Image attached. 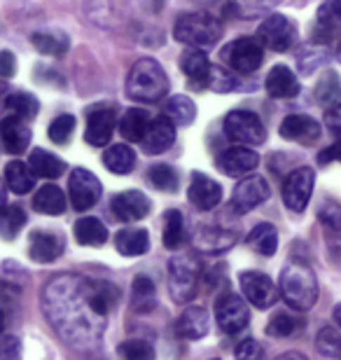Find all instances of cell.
<instances>
[{"mask_svg": "<svg viewBox=\"0 0 341 360\" xmlns=\"http://www.w3.org/2000/svg\"><path fill=\"white\" fill-rule=\"evenodd\" d=\"M45 309L52 326L66 337L68 342L79 344L82 337L101 335L105 319L94 311H79L91 302L89 297V278L63 276L47 285L45 290Z\"/></svg>", "mask_w": 341, "mask_h": 360, "instance_id": "6da1fadb", "label": "cell"}, {"mask_svg": "<svg viewBox=\"0 0 341 360\" xmlns=\"http://www.w3.org/2000/svg\"><path fill=\"white\" fill-rule=\"evenodd\" d=\"M281 295L295 311H309L318 300V281L309 264L290 262L281 271Z\"/></svg>", "mask_w": 341, "mask_h": 360, "instance_id": "7a4b0ae2", "label": "cell"}, {"mask_svg": "<svg viewBox=\"0 0 341 360\" xmlns=\"http://www.w3.org/2000/svg\"><path fill=\"white\" fill-rule=\"evenodd\" d=\"M127 94L138 103H157L169 94V75L155 59L136 61L127 80Z\"/></svg>", "mask_w": 341, "mask_h": 360, "instance_id": "3957f363", "label": "cell"}, {"mask_svg": "<svg viewBox=\"0 0 341 360\" xmlns=\"http://www.w3.org/2000/svg\"><path fill=\"white\" fill-rule=\"evenodd\" d=\"M176 40H180L183 45L190 47H210L220 40L222 35V24L220 19H215L213 14L206 12H194V14H185L176 21Z\"/></svg>", "mask_w": 341, "mask_h": 360, "instance_id": "277c9868", "label": "cell"}, {"mask_svg": "<svg viewBox=\"0 0 341 360\" xmlns=\"http://www.w3.org/2000/svg\"><path fill=\"white\" fill-rule=\"evenodd\" d=\"M199 274L201 267L197 262V257L192 255H176L169 262V292L173 302L185 304L197 295L199 285Z\"/></svg>", "mask_w": 341, "mask_h": 360, "instance_id": "5b68a950", "label": "cell"}, {"mask_svg": "<svg viewBox=\"0 0 341 360\" xmlns=\"http://www.w3.org/2000/svg\"><path fill=\"white\" fill-rule=\"evenodd\" d=\"M224 134L241 146H259L266 139V129L262 120L250 110H231L224 117Z\"/></svg>", "mask_w": 341, "mask_h": 360, "instance_id": "8992f818", "label": "cell"}, {"mask_svg": "<svg viewBox=\"0 0 341 360\" xmlns=\"http://www.w3.org/2000/svg\"><path fill=\"white\" fill-rule=\"evenodd\" d=\"M222 59L238 73H255L264 61V45L259 38H238L224 47Z\"/></svg>", "mask_w": 341, "mask_h": 360, "instance_id": "52a82bcc", "label": "cell"}, {"mask_svg": "<svg viewBox=\"0 0 341 360\" xmlns=\"http://www.w3.org/2000/svg\"><path fill=\"white\" fill-rule=\"evenodd\" d=\"M215 319L227 335H236L250 323L248 304L243 302L241 295L236 292H222L220 300L215 302Z\"/></svg>", "mask_w": 341, "mask_h": 360, "instance_id": "ba28073f", "label": "cell"}, {"mask_svg": "<svg viewBox=\"0 0 341 360\" xmlns=\"http://www.w3.org/2000/svg\"><path fill=\"white\" fill-rule=\"evenodd\" d=\"M238 283H241L243 297L257 309L274 307L281 295V288H276L274 281L266 276V274H259V271H241Z\"/></svg>", "mask_w": 341, "mask_h": 360, "instance_id": "9c48e42d", "label": "cell"}, {"mask_svg": "<svg viewBox=\"0 0 341 360\" xmlns=\"http://www.w3.org/2000/svg\"><path fill=\"white\" fill-rule=\"evenodd\" d=\"M68 192H70V204L75 211H89L91 206L98 204L101 199V180L86 169H75L68 180Z\"/></svg>", "mask_w": 341, "mask_h": 360, "instance_id": "30bf717a", "label": "cell"}, {"mask_svg": "<svg viewBox=\"0 0 341 360\" xmlns=\"http://www.w3.org/2000/svg\"><path fill=\"white\" fill-rule=\"evenodd\" d=\"M257 38L262 40V45L274 52H288L295 42V26L292 21L283 14H271L269 19H264L257 28Z\"/></svg>", "mask_w": 341, "mask_h": 360, "instance_id": "8fae6325", "label": "cell"}, {"mask_svg": "<svg viewBox=\"0 0 341 360\" xmlns=\"http://www.w3.org/2000/svg\"><path fill=\"white\" fill-rule=\"evenodd\" d=\"M311 192H314V171L307 167L295 169L283 183V201L295 213H302L309 206Z\"/></svg>", "mask_w": 341, "mask_h": 360, "instance_id": "7c38bea8", "label": "cell"}, {"mask_svg": "<svg viewBox=\"0 0 341 360\" xmlns=\"http://www.w3.org/2000/svg\"><path fill=\"white\" fill-rule=\"evenodd\" d=\"M269 183L262 176H248L234 187L231 194V208L236 213H248L252 208H257L259 204H264L269 199Z\"/></svg>", "mask_w": 341, "mask_h": 360, "instance_id": "4fadbf2b", "label": "cell"}, {"mask_svg": "<svg viewBox=\"0 0 341 360\" xmlns=\"http://www.w3.org/2000/svg\"><path fill=\"white\" fill-rule=\"evenodd\" d=\"M112 213L115 218L122 220V222H134V220H143L145 215L150 213V199L145 197L143 192L138 190H127V192H120L112 197Z\"/></svg>", "mask_w": 341, "mask_h": 360, "instance_id": "5bb4252c", "label": "cell"}, {"mask_svg": "<svg viewBox=\"0 0 341 360\" xmlns=\"http://www.w3.org/2000/svg\"><path fill=\"white\" fill-rule=\"evenodd\" d=\"M180 68L187 75V80L194 89H204L210 82V73H213V66L208 61V54L199 47H190L185 49L183 56H180Z\"/></svg>", "mask_w": 341, "mask_h": 360, "instance_id": "9a60e30c", "label": "cell"}, {"mask_svg": "<svg viewBox=\"0 0 341 360\" xmlns=\"http://www.w3.org/2000/svg\"><path fill=\"white\" fill-rule=\"evenodd\" d=\"M278 131L283 139L302 143V146H311V143L321 139V124L314 117H309V115H288L281 122Z\"/></svg>", "mask_w": 341, "mask_h": 360, "instance_id": "2e32d148", "label": "cell"}, {"mask_svg": "<svg viewBox=\"0 0 341 360\" xmlns=\"http://www.w3.org/2000/svg\"><path fill=\"white\" fill-rule=\"evenodd\" d=\"M115 131V108H96L86 120L84 139L91 148H103L110 143Z\"/></svg>", "mask_w": 341, "mask_h": 360, "instance_id": "e0dca14e", "label": "cell"}, {"mask_svg": "<svg viewBox=\"0 0 341 360\" xmlns=\"http://www.w3.org/2000/svg\"><path fill=\"white\" fill-rule=\"evenodd\" d=\"M257 164H259V155L245 146L229 148L217 157V169L227 176H245L250 171H255Z\"/></svg>", "mask_w": 341, "mask_h": 360, "instance_id": "ac0fdd59", "label": "cell"}, {"mask_svg": "<svg viewBox=\"0 0 341 360\" xmlns=\"http://www.w3.org/2000/svg\"><path fill=\"white\" fill-rule=\"evenodd\" d=\"M173 143H176V122L169 120L166 115L155 117L143 139V150L148 155H162Z\"/></svg>", "mask_w": 341, "mask_h": 360, "instance_id": "d6986e66", "label": "cell"}, {"mask_svg": "<svg viewBox=\"0 0 341 360\" xmlns=\"http://www.w3.org/2000/svg\"><path fill=\"white\" fill-rule=\"evenodd\" d=\"M187 197H190V201L199 211H210V208H215L222 201V187L220 183H215L213 178H208L204 174H192Z\"/></svg>", "mask_w": 341, "mask_h": 360, "instance_id": "ffe728a7", "label": "cell"}, {"mask_svg": "<svg viewBox=\"0 0 341 360\" xmlns=\"http://www.w3.org/2000/svg\"><path fill=\"white\" fill-rule=\"evenodd\" d=\"M63 248H66V243H63L61 236L49 232H35L31 234V241H28V255H31V260L40 264L59 260Z\"/></svg>", "mask_w": 341, "mask_h": 360, "instance_id": "44dd1931", "label": "cell"}, {"mask_svg": "<svg viewBox=\"0 0 341 360\" xmlns=\"http://www.w3.org/2000/svg\"><path fill=\"white\" fill-rule=\"evenodd\" d=\"M0 134H3V148L10 155H21L31 143V129L24 124L19 115H10L0 124Z\"/></svg>", "mask_w": 341, "mask_h": 360, "instance_id": "7402d4cb", "label": "cell"}, {"mask_svg": "<svg viewBox=\"0 0 341 360\" xmlns=\"http://www.w3.org/2000/svg\"><path fill=\"white\" fill-rule=\"evenodd\" d=\"M173 330L180 340H201L208 333V314L201 307H187L173 323Z\"/></svg>", "mask_w": 341, "mask_h": 360, "instance_id": "603a6c76", "label": "cell"}, {"mask_svg": "<svg viewBox=\"0 0 341 360\" xmlns=\"http://www.w3.org/2000/svg\"><path fill=\"white\" fill-rule=\"evenodd\" d=\"M264 84L271 98H292L300 94V80L288 66H274Z\"/></svg>", "mask_w": 341, "mask_h": 360, "instance_id": "cb8c5ba5", "label": "cell"}, {"mask_svg": "<svg viewBox=\"0 0 341 360\" xmlns=\"http://www.w3.org/2000/svg\"><path fill=\"white\" fill-rule=\"evenodd\" d=\"M150 124H152V120H150L148 110H143V108H131V110H127L124 117H122L120 131L124 136V141H129V143H143Z\"/></svg>", "mask_w": 341, "mask_h": 360, "instance_id": "d4e9b609", "label": "cell"}, {"mask_svg": "<svg viewBox=\"0 0 341 360\" xmlns=\"http://www.w3.org/2000/svg\"><path fill=\"white\" fill-rule=\"evenodd\" d=\"M236 243V236L231 232H224V229L217 227H201L197 239H194V246L204 253H224Z\"/></svg>", "mask_w": 341, "mask_h": 360, "instance_id": "484cf974", "label": "cell"}, {"mask_svg": "<svg viewBox=\"0 0 341 360\" xmlns=\"http://www.w3.org/2000/svg\"><path fill=\"white\" fill-rule=\"evenodd\" d=\"M115 248L124 257H138L148 253L150 236L145 229H122V232L115 234Z\"/></svg>", "mask_w": 341, "mask_h": 360, "instance_id": "4316f807", "label": "cell"}, {"mask_svg": "<svg viewBox=\"0 0 341 360\" xmlns=\"http://www.w3.org/2000/svg\"><path fill=\"white\" fill-rule=\"evenodd\" d=\"M28 167L33 169V174L38 178H59L63 171H66V162H63L61 157L38 148L28 157Z\"/></svg>", "mask_w": 341, "mask_h": 360, "instance_id": "83f0119b", "label": "cell"}, {"mask_svg": "<svg viewBox=\"0 0 341 360\" xmlns=\"http://www.w3.org/2000/svg\"><path fill=\"white\" fill-rule=\"evenodd\" d=\"M33 208L45 215H59L66 211V194L56 185H42L33 197Z\"/></svg>", "mask_w": 341, "mask_h": 360, "instance_id": "f1b7e54d", "label": "cell"}, {"mask_svg": "<svg viewBox=\"0 0 341 360\" xmlns=\"http://www.w3.org/2000/svg\"><path fill=\"white\" fill-rule=\"evenodd\" d=\"M341 31V19L335 14V10L325 3L321 7L316 17V24H314V42L318 45H328V42L337 40V35Z\"/></svg>", "mask_w": 341, "mask_h": 360, "instance_id": "f546056e", "label": "cell"}, {"mask_svg": "<svg viewBox=\"0 0 341 360\" xmlns=\"http://www.w3.org/2000/svg\"><path fill=\"white\" fill-rule=\"evenodd\" d=\"M245 243H248V248L255 250L257 255L271 257L276 253V248H278V232H276V227L269 225V222H262V225H257L248 234Z\"/></svg>", "mask_w": 341, "mask_h": 360, "instance_id": "4dcf8cb0", "label": "cell"}, {"mask_svg": "<svg viewBox=\"0 0 341 360\" xmlns=\"http://www.w3.org/2000/svg\"><path fill=\"white\" fill-rule=\"evenodd\" d=\"M31 42L40 54H47V56H63L70 49L68 35L61 31H56V33L54 31H38L31 35Z\"/></svg>", "mask_w": 341, "mask_h": 360, "instance_id": "1f68e13d", "label": "cell"}, {"mask_svg": "<svg viewBox=\"0 0 341 360\" xmlns=\"http://www.w3.org/2000/svg\"><path fill=\"white\" fill-rule=\"evenodd\" d=\"M72 232H75V241L82 246H103L108 241V229L96 218H79Z\"/></svg>", "mask_w": 341, "mask_h": 360, "instance_id": "d6a6232c", "label": "cell"}, {"mask_svg": "<svg viewBox=\"0 0 341 360\" xmlns=\"http://www.w3.org/2000/svg\"><path fill=\"white\" fill-rule=\"evenodd\" d=\"M5 183L14 194H26L33 190L35 174L33 169L24 162H10L5 167Z\"/></svg>", "mask_w": 341, "mask_h": 360, "instance_id": "836d02e7", "label": "cell"}, {"mask_svg": "<svg viewBox=\"0 0 341 360\" xmlns=\"http://www.w3.org/2000/svg\"><path fill=\"white\" fill-rule=\"evenodd\" d=\"M103 164L110 174L127 176V174H131L136 167V153L129 146H112L105 150Z\"/></svg>", "mask_w": 341, "mask_h": 360, "instance_id": "e575fe53", "label": "cell"}, {"mask_svg": "<svg viewBox=\"0 0 341 360\" xmlns=\"http://www.w3.org/2000/svg\"><path fill=\"white\" fill-rule=\"evenodd\" d=\"M166 222H164V246L169 250H178L185 246L187 241V229H185V218L180 211H166Z\"/></svg>", "mask_w": 341, "mask_h": 360, "instance_id": "d590c367", "label": "cell"}, {"mask_svg": "<svg viewBox=\"0 0 341 360\" xmlns=\"http://www.w3.org/2000/svg\"><path fill=\"white\" fill-rule=\"evenodd\" d=\"M166 117L173 120L180 127H190L197 120V105L192 103L187 96H171L166 101Z\"/></svg>", "mask_w": 341, "mask_h": 360, "instance_id": "8d00e7d4", "label": "cell"}, {"mask_svg": "<svg viewBox=\"0 0 341 360\" xmlns=\"http://www.w3.org/2000/svg\"><path fill=\"white\" fill-rule=\"evenodd\" d=\"M5 108L14 110V115H19L21 120H33L40 110V103H38V98L31 96V94L17 91V94H12V96L5 98Z\"/></svg>", "mask_w": 341, "mask_h": 360, "instance_id": "74e56055", "label": "cell"}, {"mask_svg": "<svg viewBox=\"0 0 341 360\" xmlns=\"http://www.w3.org/2000/svg\"><path fill=\"white\" fill-rule=\"evenodd\" d=\"M148 183L162 192H176L178 174L171 167H166V164H155V167L148 171Z\"/></svg>", "mask_w": 341, "mask_h": 360, "instance_id": "f35d334b", "label": "cell"}, {"mask_svg": "<svg viewBox=\"0 0 341 360\" xmlns=\"http://www.w3.org/2000/svg\"><path fill=\"white\" fill-rule=\"evenodd\" d=\"M302 328V321L292 314H276L266 326V335L269 337H292L297 330Z\"/></svg>", "mask_w": 341, "mask_h": 360, "instance_id": "ab89813d", "label": "cell"}, {"mask_svg": "<svg viewBox=\"0 0 341 360\" xmlns=\"http://www.w3.org/2000/svg\"><path fill=\"white\" fill-rule=\"evenodd\" d=\"M24 225H26V213L21 211V206H5L3 220H0V227H3L5 239L12 241Z\"/></svg>", "mask_w": 341, "mask_h": 360, "instance_id": "60d3db41", "label": "cell"}, {"mask_svg": "<svg viewBox=\"0 0 341 360\" xmlns=\"http://www.w3.org/2000/svg\"><path fill=\"white\" fill-rule=\"evenodd\" d=\"M155 304V283L148 276H138L134 281V307L138 311H148Z\"/></svg>", "mask_w": 341, "mask_h": 360, "instance_id": "b9f144b4", "label": "cell"}, {"mask_svg": "<svg viewBox=\"0 0 341 360\" xmlns=\"http://www.w3.org/2000/svg\"><path fill=\"white\" fill-rule=\"evenodd\" d=\"M120 360H155V349L145 340H129L120 347Z\"/></svg>", "mask_w": 341, "mask_h": 360, "instance_id": "7bdbcfd3", "label": "cell"}, {"mask_svg": "<svg viewBox=\"0 0 341 360\" xmlns=\"http://www.w3.org/2000/svg\"><path fill=\"white\" fill-rule=\"evenodd\" d=\"M316 347L323 356L337 358V356H341V337L335 328H323L316 337Z\"/></svg>", "mask_w": 341, "mask_h": 360, "instance_id": "ee69618b", "label": "cell"}, {"mask_svg": "<svg viewBox=\"0 0 341 360\" xmlns=\"http://www.w3.org/2000/svg\"><path fill=\"white\" fill-rule=\"evenodd\" d=\"M339 94H341L339 77H337L335 70H328V73L321 77L318 87H316V98L321 101V103H332V101H337Z\"/></svg>", "mask_w": 341, "mask_h": 360, "instance_id": "f6af8a7d", "label": "cell"}, {"mask_svg": "<svg viewBox=\"0 0 341 360\" xmlns=\"http://www.w3.org/2000/svg\"><path fill=\"white\" fill-rule=\"evenodd\" d=\"M318 218H321L323 227L332 234H341V206L337 201H325L318 211Z\"/></svg>", "mask_w": 341, "mask_h": 360, "instance_id": "bcb514c9", "label": "cell"}, {"mask_svg": "<svg viewBox=\"0 0 341 360\" xmlns=\"http://www.w3.org/2000/svg\"><path fill=\"white\" fill-rule=\"evenodd\" d=\"M72 131H75V117L72 115H61L49 124V139L54 143H61V146L70 141Z\"/></svg>", "mask_w": 341, "mask_h": 360, "instance_id": "7dc6e473", "label": "cell"}, {"mask_svg": "<svg viewBox=\"0 0 341 360\" xmlns=\"http://www.w3.org/2000/svg\"><path fill=\"white\" fill-rule=\"evenodd\" d=\"M236 87V80L231 77L227 70L224 68H217V66H213V73H210V82H208V89H213V91H220V94H224V91H231Z\"/></svg>", "mask_w": 341, "mask_h": 360, "instance_id": "c3c4849f", "label": "cell"}, {"mask_svg": "<svg viewBox=\"0 0 341 360\" xmlns=\"http://www.w3.org/2000/svg\"><path fill=\"white\" fill-rule=\"evenodd\" d=\"M236 360H264V349L262 344L255 340H245L236 347Z\"/></svg>", "mask_w": 341, "mask_h": 360, "instance_id": "681fc988", "label": "cell"}, {"mask_svg": "<svg viewBox=\"0 0 341 360\" xmlns=\"http://www.w3.org/2000/svg\"><path fill=\"white\" fill-rule=\"evenodd\" d=\"M21 356V344L17 337L5 335L3 342H0V360H19Z\"/></svg>", "mask_w": 341, "mask_h": 360, "instance_id": "f907efd6", "label": "cell"}, {"mask_svg": "<svg viewBox=\"0 0 341 360\" xmlns=\"http://www.w3.org/2000/svg\"><path fill=\"white\" fill-rule=\"evenodd\" d=\"M325 124H328V129L337 139H341V103L332 105L330 110L325 112Z\"/></svg>", "mask_w": 341, "mask_h": 360, "instance_id": "816d5d0a", "label": "cell"}, {"mask_svg": "<svg viewBox=\"0 0 341 360\" xmlns=\"http://www.w3.org/2000/svg\"><path fill=\"white\" fill-rule=\"evenodd\" d=\"M318 162H321V164L339 162V164H341V143H332L330 148H325L323 153L318 155Z\"/></svg>", "mask_w": 341, "mask_h": 360, "instance_id": "f5cc1de1", "label": "cell"}, {"mask_svg": "<svg viewBox=\"0 0 341 360\" xmlns=\"http://www.w3.org/2000/svg\"><path fill=\"white\" fill-rule=\"evenodd\" d=\"M0 75H3L5 80L14 75V56H12V52H7V49L0 54Z\"/></svg>", "mask_w": 341, "mask_h": 360, "instance_id": "db71d44e", "label": "cell"}, {"mask_svg": "<svg viewBox=\"0 0 341 360\" xmlns=\"http://www.w3.org/2000/svg\"><path fill=\"white\" fill-rule=\"evenodd\" d=\"M276 360H309V358L302 356V354H283L281 358H276Z\"/></svg>", "mask_w": 341, "mask_h": 360, "instance_id": "11a10c76", "label": "cell"}, {"mask_svg": "<svg viewBox=\"0 0 341 360\" xmlns=\"http://www.w3.org/2000/svg\"><path fill=\"white\" fill-rule=\"evenodd\" d=\"M328 5L332 7V10H335V14H337V17L341 19V0H330Z\"/></svg>", "mask_w": 341, "mask_h": 360, "instance_id": "9f6ffc18", "label": "cell"}, {"mask_svg": "<svg viewBox=\"0 0 341 360\" xmlns=\"http://www.w3.org/2000/svg\"><path fill=\"white\" fill-rule=\"evenodd\" d=\"M335 321H337V326L341 328V304L335 307Z\"/></svg>", "mask_w": 341, "mask_h": 360, "instance_id": "6f0895ef", "label": "cell"}, {"mask_svg": "<svg viewBox=\"0 0 341 360\" xmlns=\"http://www.w3.org/2000/svg\"><path fill=\"white\" fill-rule=\"evenodd\" d=\"M337 56H339V61H341V47H339V52H337Z\"/></svg>", "mask_w": 341, "mask_h": 360, "instance_id": "680465c9", "label": "cell"}, {"mask_svg": "<svg viewBox=\"0 0 341 360\" xmlns=\"http://www.w3.org/2000/svg\"><path fill=\"white\" fill-rule=\"evenodd\" d=\"M197 3H210V0H197Z\"/></svg>", "mask_w": 341, "mask_h": 360, "instance_id": "91938a15", "label": "cell"}, {"mask_svg": "<svg viewBox=\"0 0 341 360\" xmlns=\"http://www.w3.org/2000/svg\"><path fill=\"white\" fill-rule=\"evenodd\" d=\"M213 360H217V358H213Z\"/></svg>", "mask_w": 341, "mask_h": 360, "instance_id": "94428289", "label": "cell"}]
</instances>
